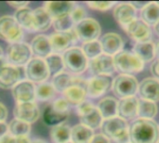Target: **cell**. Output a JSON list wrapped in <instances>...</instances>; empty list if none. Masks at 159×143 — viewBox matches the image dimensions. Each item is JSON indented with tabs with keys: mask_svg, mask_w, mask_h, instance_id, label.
Returning a JSON list of instances; mask_svg holds the SVG:
<instances>
[{
	"mask_svg": "<svg viewBox=\"0 0 159 143\" xmlns=\"http://www.w3.org/2000/svg\"><path fill=\"white\" fill-rule=\"evenodd\" d=\"M31 143H46L44 141L42 140H34V141H31Z\"/></svg>",
	"mask_w": 159,
	"mask_h": 143,
	"instance_id": "51",
	"label": "cell"
},
{
	"mask_svg": "<svg viewBox=\"0 0 159 143\" xmlns=\"http://www.w3.org/2000/svg\"><path fill=\"white\" fill-rule=\"evenodd\" d=\"M56 90L51 83H41L35 87V99L41 101H48L55 96Z\"/></svg>",
	"mask_w": 159,
	"mask_h": 143,
	"instance_id": "37",
	"label": "cell"
},
{
	"mask_svg": "<svg viewBox=\"0 0 159 143\" xmlns=\"http://www.w3.org/2000/svg\"><path fill=\"white\" fill-rule=\"evenodd\" d=\"M14 18L22 29L30 32H35L33 10L29 7H23L16 10Z\"/></svg>",
	"mask_w": 159,
	"mask_h": 143,
	"instance_id": "31",
	"label": "cell"
},
{
	"mask_svg": "<svg viewBox=\"0 0 159 143\" xmlns=\"http://www.w3.org/2000/svg\"><path fill=\"white\" fill-rule=\"evenodd\" d=\"M82 51L85 54V56L88 58V60H92L101 54H102V49L100 41L94 40L90 42H87L83 44L82 47Z\"/></svg>",
	"mask_w": 159,
	"mask_h": 143,
	"instance_id": "38",
	"label": "cell"
},
{
	"mask_svg": "<svg viewBox=\"0 0 159 143\" xmlns=\"http://www.w3.org/2000/svg\"><path fill=\"white\" fill-rule=\"evenodd\" d=\"M151 73L154 74V77L159 79V59L156 60L151 65Z\"/></svg>",
	"mask_w": 159,
	"mask_h": 143,
	"instance_id": "44",
	"label": "cell"
},
{
	"mask_svg": "<svg viewBox=\"0 0 159 143\" xmlns=\"http://www.w3.org/2000/svg\"><path fill=\"white\" fill-rule=\"evenodd\" d=\"M76 112L81 121L80 124L91 128L92 130L101 127L103 118L97 106H94L90 101H85L80 103L76 107Z\"/></svg>",
	"mask_w": 159,
	"mask_h": 143,
	"instance_id": "7",
	"label": "cell"
},
{
	"mask_svg": "<svg viewBox=\"0 0 159 143\" xmlns=\"http://www.w3.org/2000/svg\"><path fill=\"white\" fill-rule=\"evenodd\" d=\"M88 68L93 76L95 75L110 76L116 72L113 56L104 53L101 54L100 56L92 60H89Z\"/></svg>",
	"mask_w": 159,
	"mask_h": 143,
	"instance_id": "13",
	"label": "cell"
},
{
	"mask_svg": "<svg viewBox=\"0 0 159 143\" xmlns=\"http://www.w3.org/2000/svg\"><path fill=\"white\" fill-rule=\"evenodd\" d=\"M25 74L28 81L32 83H44L49 76V71L45 60L33 58L25 65Z\"/></svg>",
	"mask_w": 159,
	"mask_h": 143,
	"instance_id": "11",
	"label": "cell"
},
{
	"mask_svg": "<svg viewBox=\"0 0 159 143\" xmlns=\"http://www.w3.org/2000/svg\"><path fill=\"white\" fill-rule=\"evenodd\" d=\"M62 59L64 68L74 74H80L88 69L89 60L82 49L77 47H73L66 50L62 55Z\"/></svg>",
	"mask_w": 159,
	"mask_h": 143,
	"instance_id": "5",
	"label": "cell"
},
{
	"mask_svg": "<svg viewBox=\"0 0 159 143\" xmlns=\"http://www.w3.org/2000/svg\"><path fill=\"white\" fill-rule=\"evenodd\" d=\"M52 52L60 54L65 52L76 43L77 37L74 32V29L68 32H55L48 36Z\"/></svg>",
	"mask_w": 159,
	"mask_h": 143,
	"instance_id": "12",
	"label": "cell"
},
{
	"mask_svg": "<svg viewBox=\"0 0 159 143\" xmlns=\"http://www.w3.org/2000/svg\"><path fill=\"white\" fill-rule=\"evenodd\" d=\"M15 142V138L11 136L10 134H6L0 139V143H14Z\"/></svg>",
	"mask_w": 159,
	"mask_h": 143,
	"instance_id": "46",
	"label": "cell"
},
{
	"mask_svg": "<svg viewBox=\"0 0 159 143\" xmlns=\"http://www.w3.org/2000/svg\"><path fill=\"white\" fill-rule=\"evenodd\" d=\"M67 143H73V142H71V141H69V142H67Z\"/></svg>",
	"mask_w": 159,
	"mask_h": 143,
	"instance_id": "54",
	"label": "cell"
},
{
	"mask_svg": "<svg viewBox=\"0 0 159 143\" xmlns=\"http://www.w3.org/2000/svg\"><path fill=\"white\" fill-rule=\"evenodd\" d=\"M7 127L8 134H10L14 138L28 136V134L31 132V125L18 119H13L12 121H10V123L7 125Z\"/></svg>",
	"mask_w": 159,
	"mask_h": 143,
	"instance_id": "35",
	"label": "cell"
},
{
	"mask_svg": "<svg viewBox=\"0 0 159 143\" xmlns=\"http://www.w3.org/2000/svg\"><path fill=\"white\" fill-rule=\"evenodd\" d=\"M3 58V50H2V48L0 47V59H2Z\"/></svg>",
	"mask_w": 159,
	"mask_h": 143,
	"instance_id": "53",
	"label": "cell"
},
{
	"mask_svg": "<svg viewBox=\"0 0 159 143\" xmlns=\"http://www.w3.org/2000/svg\"><path fill=\"white\" fill-rule=\"evenodd\" d=\"M31 50L32 53L34 54L35 58L46 59L52 53V48L50 45V41L48 36L39 34L36 35L31 43Z\"/></svg>",
	"mask_w": 159,
	"mask_h": 143,
	"instance_id": "24",
	"label": "cell"
},
{
	"mask_svg": "<svg viewBox=\"0 0 159 143\" xmlns=\"http://www.w3.org/2000/svg\"><path fill=\"white\" fill-rule=\"evenodd\" d=\"M128 35L132 38L136 43L150 41L152 36V31L150 26L143 21L141 19H136L125 28Z\"/></svg>",
	"mask_w": 159,
	"mask_h": 143,
	"instance_id": "17",
	"label": "cell"
},
{
	"mask_svg": "<svg viewBox=\"0 0 159 143\" xmlns=\"http://www.w3.org/2000/svg\"><path fill=\"white\" fill-rule=\"evenodd\" d=\"M114 18L124 29L137 19V7L132 3H119L114 7Z\"/></svg>",
	"mask_w": 159,
	"mask_h": 143,
	"instance_id": "15",
	"label": "cell"
},
{
	"mask_svg": "<svg viewBox=\"0 0 159 143\" xmlns=\"http://www.w3.org/2000/svg\"><path fill=\"white\" fill-rule=\"evenodd\" d=\"M7 117V109L3 103L0 102V123L5 122Z\"/></svg>",
	"mask_w": 159,
	"mask_h": 143,
	"instance_id": "45",
	"label": "cell"
},
{
	"mask_svg": "<svg viewBox=\"0 0 159 143\" xmlns=\"http://www.w3.org/2000/svg\"><path fill=\"white\" fill-rule=\"evenodd\" d=\"M132 52L144 63L153 61L156 58V44L151 40L135 43Z\"/></svg>",
	"mask_w": 159,
	"mask_h": 143,
	"instance_id": "25",
	"label": "cell"
},
{
	"mask_svg": "<svg viewBox=\"0 0 159 143\" xmlns=\"http://www.w3.org/2000/svg\"><path fill=\"white\" fill-rule=\"evenodd\" d=\"M157 143H159V141H158V142H157Z\"/></svg>",
	"mask_w": 159,
	"mask_h": 143,
	"instance_id": "56",
	"label": "cell"
},
{
	"mask_svg": "<svg viewBox=\"0 0 159 143\" xmlns=\"http://www.w3.org/2000/svg\"><path fill=\"white\" fill-rule=\"evenodd\" d=\"M139 83L135 76L120 74L112 82V90L114 94L120 99L133 97L138 93Z\"/></svg>",
	"mask_w": 159,
	"mask_h": 143,
	"instance_id": "6",
	"label": "cell"
},
{
	"mask_svg": "<svg viewBox=\"0 0 159 143\" xmlns=\"http://www.w3.org/2000/svg\"><path fill=\"white\" fill-rule=\"evenodd\" d=\"M117 105H118V101L116 98L108 96L102 98L98 102L97 108L104 120L117 115Z\"/></svg>",
	"mask_w": 159,
	"mask_h": 143,
	"instance_id": "28",
	"label": "cell"
},
{
	"mask_svg": "<svg viewBox=\"0 0 159 143\" xmlns=\"http://www.w3.org/2000/svg\"><path fill=\"white\" fill-rule=\"evenodd\" d=\"M50 139L53 143H67L71 141V128L65 124L52 127Z\"/></svg>",
	"mask_w": 159,
	"mask_h": 143,
	"instance_id": "32",
	"label": "cell"
},
{
	"mask_svg": "<svg viewBox=\"0 0 159 143\" xmlns=\"http://www.w3.org/2000/svg\"><path fill=\"white\" fill-rule=\"evenodd\" d=\"M52 25L56 32H68L74 28L75 23L71 16L66 15V16L52 20Z\"/></svg>",
	"mask_w": 159,
	"mask_h": 143,
	"instance_id": "39",
	"label": "cell"
},
{
	"mask_svg": "<svg viewBox=\"0 0 159 143\" xmlns=\"http://www.w3.org/2000/svg\"><path fill=\"white\" fill-rule=\"evenodd\" d=\"M73 21L75 24L78 23L79 21L83 20L84 19H86L87 16V11L86 9L82 7V6H75L74 7V9L72 10L71 14H70Z\"/></svg>",
	"mask_w": 159,
	"mask_h": 143,
	"instance_id": "41",
	"label": "cell"
},
{
	"mask_svg": "<svg viewBox=\"0 0 159 143\" xmlns=\"http://www.w3.org/2000/svg\"><path fill=\"white\" fill-rule=\"evenodd\" d=\"M89 143H111V141L107 137H105L103 134L99 133L93 136V138L91 139Z\"/></svg>",
	"mask_w": 159,
	"mask_h": 143,
	"instance_id": "42",
	"label": "cell"
},
{
	"mask_svg": "<svg viewBox=\"0 0 159 143\" xmlns=\"http://www.w3.org/2000/svg\"><path fill=\"white\" fill-rule=\"evenodd\" d=\"M141 20L150 25H156L159 20V5L157 2L145 3L141 7Z\"/></svg>",
	"mask_w": 159,
	"mask_h": 143,
	"instance_id": "27",
	"label": "cell"
},
{
	"mask_svg": "<svg viewBox=\"0 0 159 143\" xmlns=\"http://www.w3.org/2000/svg\"><path fill=\"white\" fill-rule=\"evenodd\" d=\"M73 77H74V75H71L69 73L62 71V72L53 75L51 84L56 91L62 93L66 88H68L69 87L72 86Z\"/></svg>",
	"mask_w": 159,
	"mask_h": 143,
	"instance_id": "34",
	"label": "cell"
},
{
	"mask_svg": "<svg viewBox=\"0 0 159 143\" xmlns=\"http://www.w3.org/2000/svg\"><path fill=\"white\" fill-rule=\"evenodd\" d=\"M140 98L153 102L159 101V79L154 76L146 77L139 83Z\"/></svg>",
	"mask_w": 159,
	"mask_h": 143,
	"instance_id": "18",
	"label": "cell"
},
{
	"mask_svg": "<svg viewBox=\"0 0 159 143\" xmlns=\"http://www.w3.org/2000/svg\"><path fill=\"white\" fill-rule=\"evenodd\" d=\"M63 99L72 105H79L83 101H86L87 98V88L79 86V85H75L73 84L71 87L66 88L63 92Z\"/></svg>",
	"mask_w": 159,
	"mask_h": 143,
	"instance_id": "26",
	"label": "cell"
},
{
	"mask_svg": "<svg viewBox=\"0 0 159 143\" xmlns=\"http://www.w3.org/2000/svg\"><path fill=\"white\" fill-rule=\"evenodd\" d=\"M94 135V130L82 124H77L71 128V142L89 143Z\"/></svg>",
	"mask_w": 159,
	"mask_h": 143,
	"instance_id": "30",
	"label": "cell"
},
{
	"mask_svg": "<svg viewBox=\"0 0 159 143\" xmlns=\"http://www.w3.org/2000/svg\"><path fill=\"white\" fill-rule=\"evenodd\" d=\"M35 32H44L49 29L52 25V19L44 8V7H38L33 10Z\"/></svg>",
	"mask_w": 159,
	"mask_h": 143,
	"instance_id": "29",
	"label": "cell"
},
{
	"mask_svg": "<svg viewBox=\"0 0 159 143\" xmlns=\"http://www.w3.org/2000/svg\"><path fill=\"white\" fill-rule=\"evenodd\" d=\"M102 134L116 143H129V126L119 116L104 119L101 126Z\"/></svg>",
	"mask_w": 159,
	"mask_h": 143,
	"instance_id": "2",
	"label": "cell"
},
{
	"mask_svg": "<svg viewBox=\"0 0 159 143\" xmlns=\"http://www.w3.org/2000/svg\"><path fill=\"white\" fill-rule=\"evenodd\" d=\"M32 50L28 44L23 42L11 43L7 47V60L13 66L26 65L32 59Z\"/></svg>",
	"mask_w": 159,
	"mask_h": 143,
	"instance_id": "9",
	"label": "cell"
},
{
	"mask_svg": "<svg viewBox=\"0 0 159 143\" xmlns=\"http://www.w3.org/2000/svg\"><path fill=\"white\" fill-rule=\"evenodd\" d=\"M157 3H158V5H159V2H157Z\"/></svg>",
	"mask_w": 159,
	"mask_h": 143,
	"instance_id": "55",
	"label": "cell"
},
{
	"mask_svg": "<svg viewBox=\"0 0 159 143\" xmlns=\"http://www.w3.org/2000/svg\"><path fill=\"white\" fill-rule=\"evenodd\" d=\"M102 53L110 55V56H115L121 50H123L124 47V41L122 37L116 34V33H106L103 34L100 40Z\"/></svg>",
	"mask_w": 159,
	"mask_h": 143,
	"instance_id": "21",
	"label": "cell"
},
{
	"mask_svg": "<svg viewBox=\"0 0 159 143\" xmlns=\"http://www.w3.org/2000/svg\"><path fill=\"white\" fill-rule=\"evenodd\" d=\"M12 95L17 103L32 102L35 99V87L28 80L20 81L12 88Z\"/></svg>",
	"mask_w": 159,
	"mask_h": 143,
	"instance_id": "22",
	"label": "cell"
},
{
	"mask_svg": "<svg viewBox=\"0 0 159 143\" xmlns=\"http://www.w3.org/2000/svg\"><path fill=\"white\" fill-rule=\"evenodd\" d=\"M75 6V3L71 1H49L44 3V8L52 20L70 15Z\"/></svg>",
	"mask_w": 159,
	"mask_h": 143,
	"instance_id": "23",
	"label": "cell"
},
{
	"mask_svg": "<svg viewBox=\"0 0 159 143\" xmlns=\"http://www.w3.org/2000/svg\"><path fill=\"white\" fill-rule=\"evenodd\" d=\"M14 143H31V140L28 136H22V137H17L15 138Z\"/></svg>",
	"mask_w": 159,
	"mask_h": 143,
	"instance_id": "48",
	"label": "cell"
},
{
	"mask_svg": "<svg viewBox=\"0 0 159 143\" xmlns=\"http://www.w3.org/2000/svg\"><path fill=\"white\" fill-rule=\"evenodd\" d=\"M6 62H5V60H4V59L2 58V59H0V67L3 65V64H5Z\"/></svg>",
	"mask_w": 159,
	"mask_h": 143,
	"instance_id": "52",
	"label": "cell"
},
{
	"mask_svg": "<svg viewBox=\"0 0 159 143\" xmlns=\"http://www.w3.org/2000/svg\"><path fill=\"white\" fill-rule=\"evenodd\" d=\"M8 133V127H7V125L5 123V122H1L0 123V139L5 136L6 134Z\"/></svg>",
	"mask_w": 159,
	"mask_h": 143,
	"instance_id": "47",
	"label": "cell"
},
{
	"mask_svg": "<svg viewBox=\"0 0 159 143\" xmlns=\"http://www.w3.org/2000/svg\"><path fill=\"white\" fill-rule=\"evenodd\" d=\"M45 62L48 66L49 74L52 75L62 72V69L64 68L62 56L57 53H51L49 56H48L45 59Z\"/></svg>",
	"mask_w": 159,
	"mask_h": 143,
	"instance_id": "36",
	"label": "cell"
},
{
	"mask_svg": "<svg viewBox=\"0 0 159 143\" xmlns=\"http://www.w3.org/2000/svg\"><path fill=\"white\" fill-rule=\"evenodd\" d=\"M130 143H157L159 126L154 119L137 118L129 126Z\"/></svg>",
	"mask_w": 159,
	"mask_h": 143,
	"instance_id": "1",
	"label": "cell"
},
{
	"mask_svg": "<svg viewBox=\"0 0 159 143\" xmlns=\"http://www.w3.org/2000/svg\"><path fill=\"white\" fill-rule=\"evenodd\" d=\"M23 36L22 28L13 16L5 15L0 18V38L11 43L20 42Z\"/></svg>",
	"mask_w": 159,
	"mask_h": 143,
	"instance_id": "10",
	"label": "cell"
},
{
	"mask_svg": "<svg viewBox=\"0 0 159 143\" xmlns=\"http://www.w3.org/2000/svg\"><path fill=\"white\" fill-rule=\"evenodd\" d=\"M13 114L15 119L26 122L31 125L39 118L40 111L34 101L23 102L16 104L13 111Z\"/></svg>",
	"mask_w": 159,
	"mask_h": 143,
	"instance_id": "16",
	"label": "cell"
},
{
	"mask_svg": "<svg viewBox=\"0 0 159 143\" xmlns=\"http://www.w3.org/2000/svg\"><path fill=\"white\" fill-rule=\"evenodd\" d=\"M69 106L70 104L63 98L55 100L44 110V122L51 127L63 124L69 116Z\"/></svg>",
	"mask_w": 159,
	"mask_h": 143,
	"instance_id": "4",
	"label": "cell"
},
{
	"mask_svg": "<svg viewBox=\"0 0 159 143\" xmlns=\"http://www.w3.org/2000/svg\"><path fill=\"white\" fill-rule=\"evenodd\" d=\"M114 64L116 71L123 74H130L140 73L143 70L144 62L141 60L133 52L121 50L114 57Z\"/></svg>",
	"mask_w": 159,
	"mask_h": 143,
	"instance_id": "3",
	"label": "cell"
},
{
	"mask_svg": "<svg viewBox=\"0 0 159 143\" xmlns=\"http://www.w3.org/2000/svg\"><path fill=\"white\" fill-rule=\"evenodd\" d=\"M129 143H130V142H129Z\"/></svg>",
	"mask_w": 159,
	"mask_h": 143,
	"instance_id": "57",
	"label": "cell"
},
{
	"mask_svg": "<svg viewBox=\"0 0 159 143\" xmlns=\"http://www.w3.org/2000/svg\"><path fill=\"white\" fill-rule=\"evenodd\" d=\"M74 32L77 37V40H80L84 43L97 40L101 35V25L93 18H86L78 23L75 24Z\"/></svg>",
	"mask_w": 159,
	"mask_h": 143,
	"instance_id": "8",
	"label": "cell"
},
{
	"mask_svg": "<svg viewBox=\"0 0 159 143\" xmlns=\"http://www.w3.org/2000/svg\"><path fill=\"white\" fill-rule=\"evenodd\" d=\"M139 99L136 96L120 99L117 105V116L124 120H134L138 117Z\"/></svg>",
	"mask_w": 159,
	"mask_h": 143,
	"instance_id": "19",
	"label": "cell"
},
{
	"mask_svg": "<svg viewBox=\"0 0 159 143\" xmlns=\"http://www.w3.org/2000/svg\"><path fill=\"white\" fill-rule=\"evenodd\" d=\"M111 76L95 75L88 80L87 95L91 99H96L102 96L112 87Z\"/></svg>",
	"mask_w": 159,
	"mask_h": 143,
	"instance_id": "14",
	"label": "cell"
},
{
	"mask_svg": "<svg viewBox=\"0 0 159 143\" xmlns=\"http://www.w3.org/2000/svg\"><path fill=\"white\" fill-rule=\"evenodd\" d=\"M7 4L10 7H12L13 8H17L18 9H20V8H23V7H27L29 2L28 1H8L7 2Z\"/></svg>",
	"mask_w": 159,
	"mask_h": 143,
	"instance_id": "43",
	"label": "cell"
},
{
	"mask_svg": "<svg viewBox=\"0 0 159 143\" xmlns=\"http://www.w3.org/2000/svg\"><path fill=\"white\" fill-rule=\"evenodd\" d=\"M158 113V107L156 102L139 99L138 118L154 119Z\"/></svg>",
	"mask_w": 159,
	"mask_h": 143,
	"instance_id": "33",
	"label": "cell"
},
{
	"mask_svg": "<svg viewBox=\"0 0 159 143\" xmlns=\"http://www.w3.org/2000/svg\"><path fill=\"white\" fill-rule=\"evenodd\" d=\"M154 28H155V31H156V33L157 34L159 35V20H158V22L154 26Z\"/></svg>",
	"mask_w": 159,
	"mask_h": 143,
	"instance_id": "50",
	"label": "cell"
},
{
	"mask_svg": "<svg viewBox=\"0 0 159 143\" xmlns=\"http://www.w3.org/2000/svg\"><path fill=\"white\" fill-rule=\"evenodd\" d=\"M156 57H157V59H159V40L156 44Z\"/></svg>",
	"mask_w": 159,
	"mask_h": 143,
	"instance_id": "49",
	"label": "cell"
},
{
	"mask_svg": "<svg viewBox=\"0 0 159 143\" xmlns=\"http://www.w3.org/2000/svg\"><path fill=\"white\" fill-rule=\"evenodd\" d=\"M20 79V70L13 65L5 63L0 67V87L12 89Z\"/></svg>",
	"mask_w": 159,
	"mask_h": 143,
	"instance_id": "20",
	"label": "cell"
},
{
	"mask_svg": "<svg viewBox=\"0 0 159 143\" xmlns=\"http://www.w3.org/2000/svg\"><path fill=\"white\" fill-rule=\"evenodd\" d=\"M87 5L91 9L106 11V10L114 7L116 5V3L114 1H90V2H87Z\"/></svg>",
	"mask_w": 159,
	"mask_h": 143,
	"instance_id": "40",
	"label": "cell"
}]
</instances>
